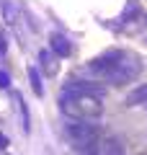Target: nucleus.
Listing matches in <instances>:
<instances>
[{
  "label": "nucleus",
  "mask_w": 147,
  "mask_h": 155,
  "mask_svg": "<svg viewBox=\"0 0 147 155\" xmlns=\"http://www.w3.org/2000/svg\"><path fill=\"white\" fill-rule=\"evenodd\" d=\"M8 145H11L8 134H3V132H0V153H5V150H8Z\"/></svg>",
  "instance_id": "nucleus-12"
},
{
  "label": "nucleus",
  "mask_w": 147,
  "mask_h": 155,
  "mask_svg": "<svg viewBox=\"0 0 147 155\" xmlns=\"http://www.w3.org/2000/svg\"><path fill=\"white\" fill-rule=\"evenodd\" d=\"M126 106H147V83H142V85H137V88H132L129 93H126V101H124Z\"/></svg>",
  "instance_id": "nucleus-7"
},
{
  "label": "nucleus",
  "mask_w": 147,
  "mask_h": 155,
  "mask_svg": "<svg viewBox=\"0 0 147 155\" xmlns=\"http://www.w3.org/2000/svg\"><path fill=\"white\" fill-rule=\"evenodd\" d=\"M103 85L96 80H67L60 91V111L67 119H90L96 122L103 114Z\"/></svg>",
  "instance_id": "nucleus-2"
},
{
  "label": "nucleus",
  "mask_w": 147,
  "mask_h": 155,
  "mask_svg": "<svg viewBox=\"0 0 147 155\" xmlns=\"http://www.w3.org/2000/svg\"><path fill=\"white\" fill-rule=\"evenodd\" d=\"M80 155H124V147H121V142L116 137H103V134H101V137H98L88 150H83Z\"/></svg>",
  "instance_id": "nucleus-4"
},
{
  "label": "nucleus",
  "mask_w": 147,
  "mask_h": 155,
  "mask_svg": "<svg viewBox=\"0 0 147 155\" xmlns=\"http://www.w3.org/2000/svg\"><path fill=\"white\" fill-rule=\"evenodd\" d=\"M90 80L96 83H109V85H126L132 80H137L142 72V60L139 54L129 49H109L103 54L93 57L83 67Z\"/></svg>",
  "instance_id": "nucleus-1"
},
{
  "label": "nucleus",
  "mask_w": 147,
  "mask_h": 155,
  "mask_svg": "<svg viewBox=\"0 0 147 155\" xmlns=\"http://www.w3.org/2000/svg\"><path fill=\"white\" fill-rule=\"evenodd\" d=\"M49 49L62 60V57H70L72 54V41L67 36H62V34H52V36H49Z\"/></svg>",
  "instance_id": "nucleus-6"
},
{
  "label": "nucleus",
  "mask_w": 147,
  "mask_h": 155,
  "mask_svg": "<svg viewBox=\"0 0 147 155\" xmlns=\"http://www.w3.org/2000/svg\"><path fill=\"white\" fill-rule=\"evenodd\" d=\"M28 80H31V88L36 96H44V85H41V75H39L36 67H28Z\"/></svg>",
  "instance_id": "nucleus-9"
},
{
  "label": "nucleus",
  "mask_w": 147,
  "mask_h": 155,
  "mask_svg": "<svg viewBox=\"0 0 147 155\" xmlns=\"http://www.w3.org/2000/svg\"><path fill=\"white\" fill-rule=\"evenodd\" d=\"M16 106H18V114H21L23 132H28V129H31V116H28V109H26V104H23V96L21 93H16Z\"/></svg>",
  "instance_id": "nucleus-8"
},
{
  "label": "nucleus",
  "mask_w": 147,
  "mask_h": 155,
  "mask_svg": "<svg viewBox=\"0 0 147 155\" xmlns=\"http://www.w3.org/2000/svg\"><path fill=\"white\" fill-rule=\"evenodd\" d=\"M60 57L54 54L52 49H41L39 52V67H41V72L44 75H49V78H54L57 72H60Z\"/></svg>",
  "instance_id": "nucleus-5"
},
{
  "label": "nucleus",
  "mask_w": 147,
  "mask_h": 155,
  "mask_svg": "<svg viewBox=\"0 0 147 155\" xmlns=\"http://www.w3.org/2000/svg\"><path fill=\"white\" fill-rule=\"evenodd\" d=\"M11 88V75L5 70H0V91H8Z\"/></svg>",
  "instance_id": "nucleus-10"
},
{
  "label": "nucleus",
  "mask_w": 147,
  "mask_h": 155,
  "mask_svg": "<svg viewBox=\"0 0 147 155\" xmlns=\"http://www.w3.org/2000/svg\"><path fill=\"white\" fill-rule=\"evenodd\" d=\"M65 137L70 140V145L77 153H83V150H88L98 137H101V127H98L96 122H90V119H67Z\"/></svg>",
  "instance_id": "nucleus-3"
},
{
  "label": "nucleus",
  "mask_w": 147,
  "mask_h": 155,
  "mask_svg": "<svg viewBox=\"0 0 147 155\" xmlns=\"http://www.w3.org/2000/svg\"><path fill=\"white\" fill-rule=\"evenodd\" d=\"M8 52V41H5V31L0 28V54H5Z\"/></svg>",
  "instance_id": "nucleus-11"
}]
</instances>
